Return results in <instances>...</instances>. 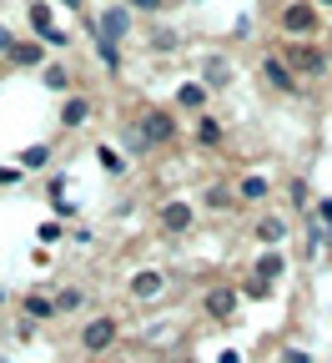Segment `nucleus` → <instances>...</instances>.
I'll return each mask as SVG.
<instances>
[{
    "label": "nucleus",
    "mask_w": 332,
    "mask_h": 363,
    "mask_svg": "<svg viewBox=\"0 0 332 363\" xmlns=\"http://www.w3.org/2000/svg\"><path fill=\"white\" fill-rule=\"evenodd\" d=\"M11 45H16V35H11L6 26H0V56H11Z\"/></svg>",
    "instance_id": "29"
},
{
    "label": "nucleus",
    "mask_w": 332,
    "mask_h": 363,
    "mask_svg": "<svg viewBox=\"0 0 332 363\" xmlns=\"http://www.w3.org/2000/svg\"><path fill=\"white\" fill-rule=\"evenodd\" d=\"M126 26H131V21H126V11H121V6H111V11H101V21H96V40H121V35H126Z\"/></svg>",
    "instance_id": "10"
},
{
    "label": "nucleus",
    "mask_w": 332,
    "mask_h": 363,
    "mask_svg": "<svg viewBox=\"0 0 332 363\" xmlns=\"http://www.w3.org/2000/svg\"><path fill=\"white\" fill-rule=\"evenodd\" d=\"M282 363H312V358H307L302 348H287V353H282Z\"/></svg>",
    "instance_id": "28"
},
{
    "label": "nucleus",
    "mask_w": 332,
    "mask_h": 363,
    "mask_svg": "<svg viewBox=\"0 0 332 363\" xmlns=\"http://www.w3.org/2000/svg\"><path fill=\"white\" fill-rule=\"evenodd\" d=\"M45 162H51V147H25L21 152V167H30V172H40Z\"/></svg>",
    "instance_id": "20"
},
{
    "label": "nucleus",
    "mask_w": 332,
    "mask_h": 363,
    "mask_svg": "<svg viewBox=\"0 0 332 363\" xmlns=\"http://www.w3.org/2000/svg\"><path fill=\"white\" fill-rule=\"evenodd\" d=\"M156 227L166 238H181V233H192L197 227V207L186 202V197H166L161 207H156Z\"/></svg>",
    "instance_id": "2"
},
{
    "label": "nucleus",
    "mask_w": 332,
    "mask_h": 363,
    "mask_svg": "<svg viewBox=\"0 0 332 363\" xmlns=\"http://www.w3.org/2000/svg\"><path fill=\"white\" fill-rule=\"evenodd\" d=\"M96 56H101L106 71H121V45L116 40H96Z\"/></svg>",
    "instance_id": "18"
},
{
    "label": "nucleus",
    "mask_w": 332,
    "mask_h": 363,
    "mask_svg": "<svg viewBox=\"0 0 332 363\" xmlns=\"http://www.w3.org/2000/svg\"><path fill=\"white\" fill-rule=\"evenodd\" d=\"M282 61H287L292 71H302V76H322V71H327V56L317 51V45H307V40H287Z\"/></svg>",
    "instance_id": "4"
},
{
    "label": "nucleus",
    "mask_w": 332,
    "mask_h": 363,
    "mask_svg": "<svg viewBox=\"0 0 332 363\" xmlns=\"http://www.w3.org/2000/svg\"><path fill=\"white\" fill-rule=\"evenodd\" d=\"M161 288H166V272H161V267H141L136 278H131V298H141V303H147V298H161Z\"/></svg>",
    "instance_id": "8"
},
{
    "label": "nucleus",
    "mask_w": 332,
    "mask_h": 363,
    "mask_svg": "<svg viewBox=\"0 0 332 363\" xmlns=\"http://www.w3.org/2000/svg\"><path fill=\"white\" fill-rule=\"evenodd\" d=\"M282 238H287V222H282V217H262V222H257V242L282 247Z\"/></svg>",
    "instance_id": "14"
},
{
    "label": "nucleus",
    "mask_w": 332,
    "mask_h": 363,
    "mask_svg": "<svg viewBox=\"0 0 332 363\" xmlns=\"http://www.w3.org/2000/svg\"><path fill=\"white\" fill-rule=\"evenodd\" d=\"M267 197H272V182H267L262 172H247L242 182H236V202H252V207H257V202H267Z\"/></svg>",
    "instance_id": "9"
},
{
    "label": "nucleus",
    "mask_w": 332,
    "mask_h": 363,
    "mask_svg": "<svg viewBox=\"0 0 332 363\" xmlns=\"http://www.w3.org/2000/svg\"><path fill=\"white\" fill-rule=\"evenodd\" d=\"M176 106H181V111H197V116H202V106H207V86L186 81V86L176 91Z\"/></svg>",
    "instance_id": "12"
},
{
    "label": "nucleus",
    "mask_w": 332,
    "mask_h": 363,
    "mask_svg": "<svg viewBox=\"0 0 332 363\" xmlns=\"http://www.w3.org/2000/svg\"><path fill=\"white\" fill-rule=\"evenodd\" d=\"M30 26L40 30V40L56 30V26H51V6H45V0H30Z\"/></svg>",
    "instance_id": "16"
},
{
    "label": "nucleus",
    "mask_w": 332,
    "mask_h": 363,
    "mask_svg": "<svg viewBox=\"0 0 332 363\" xmlns=\"http://www.w3.org/2000/svg\"><path fill=\"white\" fill-rule=\"evenodd\" d=\"M25 318L45 323V318H56V303H51V298H35V293H30V298H25Z\"/></svg>",
    "instance_id": "17"
},
{
    "label": "nucleus",
    "mask_w": 332,
    "mask_h": 363,
    "mask_svg": "<svg viewBox=\"0 0 332 363\" xmlns=\"http://www.w3.org/2000/svg\"><path fill=\"white\" fill-rule=\"evenodd\" d=\"M171 136H176V116L171 111H147L141 116V142L147 147H166Z\"/></svg>",
    "instance_id": "5"
},
{
    "label": "nucleus",
    "mask_w": 332,
    "mask_h": 363,
    "mask_svg": "<svg viewBox=\"0 0 332 363\" xmlns=\"http://www.w3.org/2000/svg\"><path fill=\"white\" fill-rule=\"evenodd\" d=\"M231 197H236V192H227V187H212V192H207V207H212V212H227V207H231Z\"/></svg>",
    "instance_id": "22"
},
{
    "label": "nucleus",
    "mask_w": 332,
    "mask_h": 363,
    "mask_svg": "<svg viewBox=\"0 0 332 363\" xmlns=\"http://www.w3.org/2000/svg\"><path fill=\"white\" fill-rule=\"evenodd\" d=\"M197 142H202V147H217V142H222V126H217L212 116H197Z\"/></svg>",
    "instance_id": "19"
},
{
    "label": "nucleus",
    "mask_w": 332,
    "mask_h": 363,
    "mask_svg": "<svg viewBox=\"0 0 332 363\" xmlns=\"http://www.w3.org/2000/svg\"><path fill=\"white\" fill-rule=\"evenodd\" d=\"M61 6H71V11H81V0H61Z\"/></svg>",
    "instance_id": "31"
},
{
    "label": "nucleus",
    "mask_w": 332,
    "mask_h": 363,
    "mask_svg": "<svg viewBox=\"0 0 332 363\" xmlns=\"http://www.w3.org/2000/svg\"><path fill=\"white\" fill-rule=\"evenodd\" d=\"M292 207H307V182H292Z\"/></svg>",
    "instance_id": "26"
},
{
    "label": "nucleus",
    "mask_w": 332,
    "mask_h": 363,
    "mask_svg": "<svg viewBox=\"0 0 332 363\" xmlns=\"http://www.w3.org/2000/svg\"><path fill=\"white\" fill-rule=\"evenodd\" d=\"M257 278H262V283H277V278H287V257H282V252H267V257H257Z\"/></svg>",
    "instance_id": "13"
},
{
    "label": "nucleus",
    "mask_w": 332,
    "mask_h": 363,
    "mask_svg": "<svg viewBox=\"0 0 332 363\" xmlns=\"http://www.w3.org/2000/svg\"><path fill=\"white\" fill-rule=\"evenodd\" d=\"M151 51H176V35H171V30H161V35H151Z\"/></svg>",
    "instance_id": "24"
},
{
    "label": "nucleus",
    "mask_w": 332,
    "mask_h": 363,
    "mask_svg": "<svg viewBox=\"0 0 332 363\" xmlns=\"http://www.w3.org/2000/svg\"><path fill=\"white\" fill-rule=\"evenodd\" d=\"M277 30L292 35V40L317 35V6H312V0H287V6L277 11Z\"/></svg>",
    "instance_id": "1"
},
{
    "label": "nucleus",
    "mask_w": 332,
    "mask_h": 363,
    "mask_svg": "<svg viewBox=\"0 0 332 363\" xmlns=\"http://www.w3.org/2000/svg\"><path fill=\"white\" fill-rule=\"evenodd\" d=\"M126 6H131V11H156L161 0H126Z\"/></svg>",
    "instance_id": "30"
},
{
    "label": "nucleus",
    "mask_w": 332,
    "mask_h": 363,
    "mask_svg": "<svg viewBox=\"0 0 332 363\" xmlns=\"http://www.w3.org/2000/svg\"><path fill=\"white\" fill-rule=\"evenodd\" d=\"M86 121H91V101L86 96H71L61 106V126H86Z\"/></svg>",
    "instance_id": "15"
},
{
    "label": "nucleus",
    "mask_w": 332,
    "mask_h": 363,
    "mask_svg": "<svg viewBox=\"0 0 332 363\" xmlns=\"http://www.w3.org/2000/svg\"><path fill=\"white\" fill-rule=\"evenodd\" d=\"M312 6H332V0H312Z\"/></svg>",
    "instance_id": "32"
},
{
    "label": "nucleus",
    "mask_w": 332,
    "mask_h": 363,
    "mask_svg": "<svg viewBox=\"0 0 332 363\" xmlns=\"http://www.w3.org/2000/svg\"><path fill=\"white\" fill-rule=\"evenodd\" d=\"M262 81H267L272 91H287V96L297 91V71L282 61V56H267V61H262Z\"/></svg>",
    "instance_id": "6"
},
{
    "label": "nucleus",
    "mask_w": 332,
    "mask_h": 363,
    "mask_svg": "<svg viewBox=\"0 0 332 363\" xmlns=\"http://www.w3.org/2000/svg\"><path fill=\"white\" fill-rule=\"evenodd\" d=\"M202 308H207V318H217V323H227V318L236 313V288H207V298H202Z\"/></svg>",
    "instance_id": "7"
},
{
    "label": "nucleus",
    "mask_w": 332,
    "mask_h": 363,
    "mask_svg": "<svg viewBox=\"0 0 332 363\" xmlns=\"http://www.w3.org/2000/svg\"><path fill=\"white\" fill-rule=\"evenodd\" d=\"M96 157H101V167H106V172H116V177L126 172V157H121L116 147H96Z\"/></svg>",
    "instance_id": "21"
},
{
    "label": "nucleus",
    "mask_w": 332,
    "mask_h": 363,
    "mask_svg": "<svg viewBox=\"0 0 332 363\" xmlns=\"http://www.w3.org/2000/svg\"><path fill=\"white\" fill-rule=\"evenodd\" d=\"M40 56H45V51H40V40H16L6 61H11V66H40Z\"/></svg>",
    "instance_id": "11"
},
{
    "label": "nucleus",
    "mask_w": 332,
    "mask_h": 363,
    "mask_svg": "<svg viewBox=\"0 0 332 363\" xmlns=\"http://www.w3.org/2000/svg\"><path fill=\"white\" fill-rule=\"evenodd\" d=\"M86 298H81V288H66L61 298H56V313H71V308H81Z\"/></svg>",
    "instance_id": "23"
},
{
    "label": "nucleus",
    "mask_w": 332,
    "mask_h": 363,
    "mask_svg": "<svg viewBox=\"0 0 332 363\" xmlns=\"http://www.w3.org/2000/svg\"><path fill=\"white\" fill-rule=\"evenodd\" d=\"M267 293H272V283H262V278L247 283V298H267Z\"/></svg>",
    "instance_id": "25"
},
{
    "label": "nucleus",
    "mask_w": 332,
    "mask_h": 363,
    "mask_svg": "<svg viewBox=\"0 0 332 363\" xmlns=\"http://www.w3.org/2000/svg\"><path fill=\"white\" fill-rule=\"evenodd\" d=\"M45 81H51L56 91H66V71H61V66H51V71H45Z\"/></svg>",
    "instance_id": "27"
},
{
    "label": "nucleus",
    "mask_w": 332,
    "mask_h": 363,
    "mask_svg": "<svg viewBox=\"0 0 332 363\" xmlns=\"http://www.w3.org/2000/svg\"><path fill=\"white\" fill-rule=\"evenodd\" d=\"M0 303H6V293H0Z\"/></svg>",
    "instance_id": "33"
},
{
    "label": "nucleus",
    "mask_w": 332,
    "mask_h": 363,
    "mask_svg": "<svg viewBox=\"0 0 332 363\" xmlns=\"http://www.w3.org/2000/svg\"><path fill=\"white\" fill-rule=\"evenodd\" d=\"M116 333H121V323L111 313H96V318H86V328H81V348L96 358V353H106L111 343H116Z\"/></svg>",
    "instance_id": "3"
}]
</instances>
